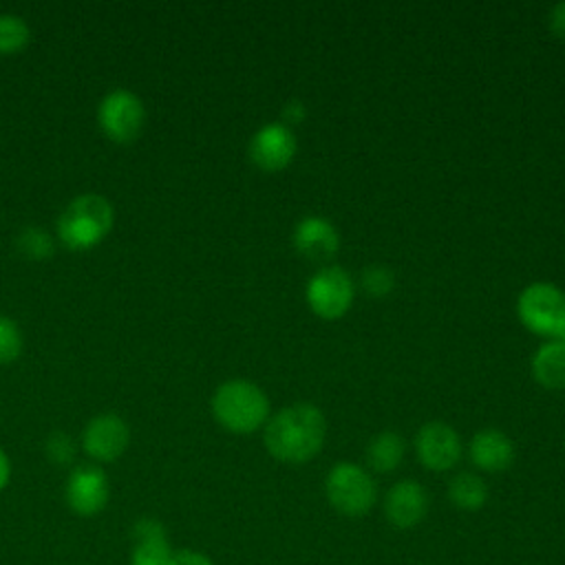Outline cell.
I'll return each mask as SVG.
<instances>
[{
    "mask_svg": "<svg viewBox=\"0 0 565 565\" xmlns=\"http://www.w3.org/2000/svg\"><path fill=\"white\" fill-rule=\"evenodd\" d=\"M44 450H46V457H49L53 463H68V461H73V457H75V444H73V439H71L66 433H62V430H55V433H51V435L46 437Z\"/></svg>",
    "mask_w": 565,
    "mask_h": 565,
    "instance_id": "603a6c76",
    "label": "cell"
},
{
    "mask_svg": "<svg viewBox=\"0 0 565 565\" xmlns=\"http://www.w3.org/2000/svg\"><path fill=\"white\" fill-rule=\"evenodd\" d=\"M214 419L230 433L247 435L269 419V399L263 388L249 380H227L212 395Z\"/></svg>",
    "mask_w": 565,
    "mask_h": 565,
    "instance_id": "7a4b0ae2",
    "label": "cell"
},
{
    "mask_svg": "<svg viewBox=\"0 0 565 565\" xmlns=\"http://www.w3.org/2000/svg\"><path fill=\"white\" fill-rule=\"evenodd\" d=\"M468 455L479 470L503 472L514 461V444L505 433L497 428H483L470 439Z\"/></svg>",
    "mask_w": 565,
    "mask_h": 565,
    "instance_id": "9a60e30c",
    "label": "cell"
},
{
    "mask_svg": "<svg viewBox=\"0 0 565 565\" xmlns=\"http://www.w3.org/2000/svg\"><path fill=\"white\" fill-rule=\"evenodd\" d=\"M15 249L24 256V258H31V260H42V258H49L55 249V243H53V236L40 227V225H26L18 232L15 236Z\"/></svg>",
    "mask_w": 565,
    "mask_h": 565,
    "instance_id": "d6986e66",
    "label": "cell"
},
{
    "mask_svg": "<svg viewBox=\"0 0 565 565\" xmlns=\"http://www.w3.org/2000/svg\"><path fill=\"white\" fill-rule=\"evenodd\" d=\"M170 565H214V561L199 550L192 547H183V550H174Z\"/></svg>",
    "mask_w": 565,
    "mask_h": 565,
    "instance_id": "cb8c5ba5",
    "label": "cell"
},
{
    "mask_svg": "<svg viewBox=\"0 0 565 565\" xmlns=\"http://www.w3.org/2000/svg\"><path fill=\"white\" fill-rule=\"evenodd\" d=\"M97 124L115 143L135 141L146 124V106L130 88H113L97 104Z\"/></svg>",
    "mask_w": 565,
    "mask_h": 565,
    "instance_id": "8992f818",
    "label": "cell"
},
{
    "mask_svg": "<svg viewBox=\"0 0 565 565\" xmlns=\"http://www.w3.org/2000/svg\"><path fill=\"white\" fill-rule=\"evenodd\" d=\"M296 154V135L285 124H265L249 139V159L260 170L276 172L291 163Z\"/></svg>",
    "mask_w": 565,
    "mask_h": 565,
    "instance_id": "7c38bea8",
    "label": "cell"
},
{
    "mask_svg": "<svg viewBox=\"0 0 565 565\" xmlns=\"http://www.w3.org/2000/svg\"><path fill=\"white\" fill-rule=\"evenodd\" d=\"M64 497L68 508L79 516H95L99 514L110 497V486L106 472L95 463H82L71 470Z\"/></svg>",
    "mask_w": 565,
    "mask_h": 565,
    "instance_id": "30bf717a",
    "label": "cell"
},
{
    "mask_svg": "<svg viewBox=\"0 0 565 565\" xmlns=\"http://www.w3.org/2000/svg\"><path fill=\"white\" fill-rule=\"evenodd\" d=\"M22 344L24 340L20 327L9 316H0V364L18 360L22 353Z\"/></svg>",
    "mask_w": 565,
    "mask_h": 565,
    "instance_id": "7402d4cb",
    "label": "cell"
},
{
    "mask_svg": "<svg viewBox=\"0 0 565 565\" xmlns=\"http://www.w3.org/2000/svg\"><path fill=\"white\" fill-rule=\"evenodd\" d=\"M9 477H11V463H9L7 452L0 448V492L7 488Z\"/></svg>",
    "mask_w": 565,
    "mask_h": 565,
    "instance_id": "4316f807",
    "label": "cell"
},
{
    "mask_svg": "<svg viewBox=\"0 0 565 565\" xmlns=\"http://www.w3.org/2000/svg\"><path fill=\"white\" fill-rule=\"evenodd\" d=\"M327 437V419L313 404L298 402L280 408L265 424L263 441L267 452L280 463L311 461Z\"/></svg>",
    "mask_w": 565,
    "mask_h": 565,
    "instance_id": "6da1fadb",
    "label": "cell"
},
{
    "mask_svg": "<svg viewBox=\"0 0 565 565\" xmlns=\"http://www.w3.org/2000/svg\"><path fill=\"white\" fill-rule=\"evenodd\" d=\"M305 296L309 309L316 316L324 320H338L349 311L355 289L351 276L342 267L324 265L309 278Z\"/></svg>",
    "mask_w": 565,
    "mask_h": 565,
    "instance_id": "52a82bcc",
    "label": "cell"
},
{
    "mask_svg": "<svg viewBox=\"0 0 565 565\" xmlns=\"http://www.w3.org/2000/svg\"><path fill=\"white\" fill-rule=\"evenodd\" d=\"M82 450L99 461L110 463L124 455L130 441V428L124 417L115 413L95 415L82 430Z\"/></svg>",
    "mask_w": 565,
    "mask_h": 565,
    "instance_id": "ba28073f",
    "label": "cell"
},
{
    "mask_svg": "<svg viewBox=\"0 0 565 565\" xmlns=\"http://www.w3.org/2000/svg\"><path fill=\"white\" fill-rule=\"evenodd\" d=\"M305 106H302V102H298V99H289L287 104H285V108H282V121L280 124H285L287 128L289 126H294V124H300L302 119H305Z\"/></svg>",
    "mask_w": 565,
    "mask_h": 565,
    "instance_id": "d4e9b609",
    "label": "cell"
},
{
    "mask_svg": "<svg viewBox=\"0 0 565 565\" xmlns=\"http://www.w3.org/2000/svg\"><path fill=\"white\" fill-rule=\"evenodd\" d=\"M404 452H406V444L402 435L393 430L377 433L371 437L366 446V466L377 475L393 472L402 463Z\"/></svg>",
    "mask_w": 565,
    "mask_h": 565,
    "instance_id": "e0dca14e",
    "label": "cell"
},
{
    "mask_svg": "<svg viewBox=\"0 0 565 565\" xmlns=\"http://www.w3.org/2000/svg\"><path fill=\"white\" fill-rule=\"evenodd\" d=\"M172 552L161 521L148 516L135 521L130 565H170Z\"/></svg>",
    "mask_w": 565,
    "mask_h": 565,
    "instance_id": "5bb4252c",
    "label": "cell"
},
{
    "mask_svg": "<svg viewBox=\"0 0 565 565\" xmlns=\"http://www.w3.org/2000/svg\"><path fill=\"white\" fill-rule=\"evenodd\" d=\"M393 287H395V276L388 267L373 263L362 271V289L371 298H384L393 291Z\"/></svg>",
    "mask_w": 565,
    "mask_h": 565,
    "instance_id": "44dd1931",
    "label": "cell"
},
{
    "mask_svg": "<svg viewBox=\"0 0 565 565\" xmlns=\"http://www.w3.org/2000/svg\"><path fill=\"white\" fill-rule=\"evenodd\" d=\"M558 340H563V342H565V331H563V335H561V338H558Z\"/></svg>",
    "mask_w": 565,
    "mask_h": 565,
    "instance_id": "83f0119b",
    "label": "cell"
},
{
    "mask_svg": "<svg viewBox=\"0 0 565 565\" xmlns=\"http://www.w3.org/2000/svg\"><path fill=\"white\" fill-rule=\"evenodd\" d=\"M550 29L556 38L565 40V2H558L550 11Z\"/></svg>",
    "mask_w": 565,
    "mask_h": 565,
    "instance_id": "484cf974",
    "label": "cell"
},
{
    "mask_svg": "<svg viewBox=\"0 0 565 565\" xmlns=\"http://www.w3.org/2000/svg\"><path fill=\"white\" fill-rule=\"evenodd\" d=\"M419 463L433 472H446L461 459V439L446 422H426L415 435Z\"/></svg>",
    "mask_w": 565,
    "mask_h": 565,
    "instance_id": "9c48e42d",
    "label": "cell"
},
{
    "mask_svg": "<svg viewBox=\"0 0 565 565\" xmlns=\"http://www.w3.org/2000/svg\"><path fill=\"white\" fill-rule=\"evenodd\" d=\"M113 223V203L97 192H84L71 199L68 205L60 212L57 238L68 249H90L110 232Z\"/></svg>",
    "mask_w": 565,
    "mask_h": 565,
    "instance_id": "3957f363",
    "label": "cell"
},
{
    "mask_svg": "<svg viewBox=\"0 0 565 565\" xmlns=\"http://www.w3.org/2000/svg\"><path fill=\"white\" fill-rule=\"evenodd\" d=\"M532 377L547 391L565 388V342L550 340L534 351Z\"/></svg>",
    "mask_w": 565,
    "mask_h": 565,
    "instance_id": "2e32d148",
    "label": "cell"
},
{
    "mask_svg": "<svg viewBox=\"0 0 565 565\" xmlns=\"http://www.w3.org/2000/svg\"><path fill=\"white\" fill-rule=\"evenodd\" d=\"M516 316L527 331L558 340L565 331V294L550 282H532L519 294Z\"/></svg>",
    "mask_w": 565,
    "mask_h": 565,
    "instance_id": "5b68a950",
    "label": "cell"
},
{
    "mask_svg": "<svg viewBox=\"0 0 565 565\" xmlns=\"http://www.w3.org/2000/svg\"><path fill=\"white\" fill-rule=\"evenodd\" d=\"M448 501L463 512H477L488 503V486L477 472H457L448 481Z\"/></svg>",
    "mask_w": 565,
    "mask_h": 565,
    "instance_id": "ac0fdd59",
    "label": "cell"
},
{
    "mask_svg": "<svg viewBox=\"0 0 565 565\" xmlns=\"http://www.w3.org/2000/svg\"><path fill=\"white\" fill-rule=\"evenodd\" d=\"M291 243L294 249L311 260V263H327L333 258V254L338 252L340 245V236L338 230L333 227V223H329L322 216H305L291 234Z\"/></svg>",
    "mask_w": 565,
    "mask_h": 565,
    "instance_id": "4fadbf2b",
    "label": "cell"
},
{
    "mask_svg": "<svg viewBox=\"0 0 565 565\" xmlns=\"http://www.w3.org/2000/svg\"><path fill=\"white\" fill-rule=\"evenodd\" d=\"M31 40L26 20L18 13H0V55L22 51Z\"/></svg>",
    "mask_w": 565,
    "mask_h": 565,
    "instance_id": "ffe728a7",
    "label": "cell"
},
{
    "mask_svg": "<svg viewBox=\"0 0 565 565\" xmlns=\"http://www.w3.org/2000/svg\"><path fill=\"white\" fill-rule=\"evenodd\" d=\"M382 510L395 530H413L428 514V492L419 481L402 479L386 490Z\"/></svg>",
    "mask_w": 565,
    "mask_h": 565,
    "instance_id": "8fae6325",
    "label": "cell"
},
{
    "mask_svg": "<svg viewBox=\"0 0 565 565\" xmlns=\"http://www.w3.org/2000/svg\"><path fill=\"white\" fill-rule=\"evenodd\" d=\"M324 497L342 516H364L377 501V488L369 470L358 463L340 461L324 477Z\"/></svg>",
    "mask_w": 565,
    "mask_h": 565,
    "instance_id": "277c9868",
    "label": "cell"
}]
</instances>
